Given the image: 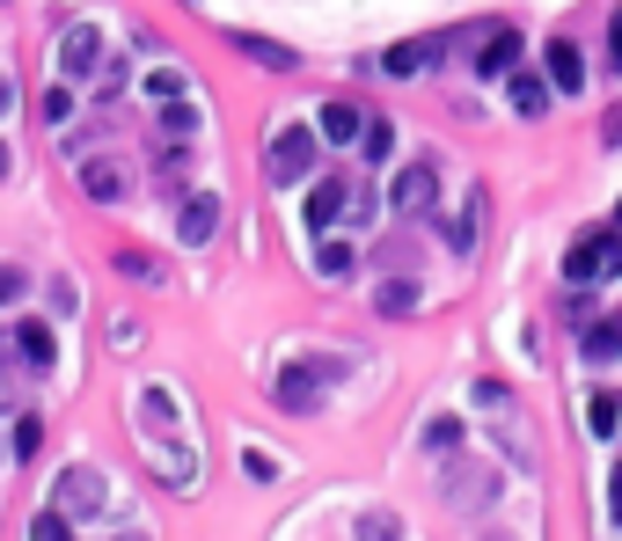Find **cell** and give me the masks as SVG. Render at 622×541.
I'll use <instances>...</instances> for the list:
<instances>
[{
	"label": "cell",
	"mask_w": 622,
	"mask_h": 541,
	"mask_svg": "<svg viewBox=\"0 0 622 541\" xmlns=\"http://www.w3.org/2000/svg\"><path fill=\"white\" fill-rule=\"evenodd\" d=\"M373 308L389 314V322H403V314H418V279H389L381 293H373Z\"/></svg>",
	"instance_id": "20"
},
{
	"label": "cell",
	"mask_w": 622,
	"mask_h": 541,
	"mask_svg": "<svg viewBox=\"0 0 622 541\" xmlns=\"http://www.w3.org/2000/svg\"><path fill=\"white\" fill-rule=\"evenodd\" d=\"M8 103H16V88H8V81H0V118H8Z\"/></svg>",
	"instance_id": "41"
},
{
	"label": "cell",
	"mask_w": 622,
	"mask_h": 541,
	"mask_svg": "<svg viewBox=\"0 0 622 541\" xmlns=\"http://www.w3.org/2000/svg\"><path fill=\"white\" fill-rule=\"evenodd\" d=\"M301 212H308V228H315V234H330V228L344 220V183H315Z\"/></svg>",
	"instance_id": "16"
},
{
	"label": "cell",
	"mask_w": 622,
	"mask_h": 541,
	"mask_svg": "<svg viewBox=\"0 0 622 541\" xmlns=\"http://www.w3.org/2000/svg\"><path fill=\"white\" fill-rule=\"evenodd\" d=\"M0 176H8V147H0Z\"/></svg>",
	"instance_id": "42"
},
{
	"label": "cell",
	"mask_w": 622,
	"mask_h": 541,
	"mask_svg": "<svg viewBox=\"0 0 622 541\" xmlns=\"http://www.w3.org/2000/svg\"><path fill=\"white\" fill-rule=\"evenodd\" d=\"M615 220H622V212H615Z\"/></svg>",
	"instance_id": "43"
},
{
	"label": "cell",
	"mask_w": 622,
	"mask_h": 541,
	"mask_svg": "<svg viewBox=\"0 0 622 541\" xmlns=\"http://www.w3.org/2000/svg\"><path fill=\"white\" fill-rule=\"evenodd\" d=\"M542 59H550V88L556 96H579V88H586V67H579V44H571V37H556Z\"/></svg>",
	"instance_id": "13"
},
{
	"label": "cell",
	"mask_w": 622,
	"mask_h": 541,
	"mask_svg": "<svg viewBox=\"0 0 622 541\" xmlns=\"http://www.w3.org/2000/svg\"><path fill=\"white\" fill-rule=\"evenodd\" d=\"M476 242H483V191H469V198H462V212L447 220V249H462V257H469Z\"/></svg>",
	"instance_id": "15"
},
{
	"label": "cell",
	"mask_w": 622,
	"mask_h": 541,
	"mask_svg": "<svg viewBox=\"0 0 622 541\" xmlns=\"http://www.w3.org/2000/svg\"><path fill=\"white\" fill-rule=\"evenodd\" d=\"M81 191H89V206H124V198H132V176H124V161L96 154V161H81Z\"/></svg>",
	"instance_id": "8"
},
{
	"label": "cell",
	"mask_w": 622,
	"mask_h": 541,
	"mask_svg": "<svg viewBox=\"0 0 622 541\" xmlns=\"http://www.w3.org/2000/svg\"><path fill=\"white\" fill-rule=\"evenodd\" d=\"M315 140H322V132H308V124H285V132H271V147H264V176L279 183V191H293V183L315 169Z\"/></svg>",
	"instance_id": "2"
},
{
	"label": "cell",
	"mask_w": 622,
	"mask_h": 541,
	"mask_svg": "<svg viewBox=\"0 0 622 541\" xmlns=\"http://www.w3.org/2000/svg\"><path fill=\"white\" fill-rule=\"evenodd\" d=\"M622 271V228L615 234H579L564 249V279L571 285H593V279H615Z\"/></svg>",
	"instance_id": "4"
},
{
	"label": "cell",
	"mask_w": 622,
	"mask_h": 541,
	"mask_svg": "<svg viewBox=\"0 0 622 541\" xmlns=\"http://www.w3.org/2000/svg\"><path fill=\"white\" fill-rule=\"evenodd\" d=\"M22 402V381H16V367H0V410H16Z\"/></svg>",
	"instance_id": "35"
},
{
	"label": "cell",
	"mask_w": 622,
	"mask_h": 541,
	"mask_svg": "<svg viewBox=\"0 0 622 541\" xmlns=\"http://www.w3.org/2000/svg\"><path fill=\"white\" fill-rule=\"evenodd\" d=\"M454 439H462V424H454V418H432V432H425V447H432V454H447Z\"/></svg>",
	"instance_id": "31"
},
{
	"label": "cell",
	"mask_w": 622,
	"mask_h": 541,
	"mask_svg": "<svg viewBox=\"0 0 622 541\" xmlns=\"http://www.w3.org/2000/svg\"><path fill=\"white\" fill-rule=\"evenodd\" d=\"M213 228H220V191H183V206H177V242L183 249H198V242H213Z\"/></svg>",
	"instance_id": "7"
},
{
	"label": "cell",
	"mask_w": 622,
	"mask_h": 541,
	"mask_svg": "<svg viewBox=\"0 0 622 541\" xmlns=\"http://www.w3.org/2000/svg\"><path fill=\"white\" fill-rule=\"evenodd\" d=\"M161 132H177V140H191V132H198V110H191V103L161 110Z\"/></svg>",
	"instance_id": "30"
},
{
	"label": "cell",
	"mask_w": 622,
	"mask_h": 541,
	"mask_svg": "<svg viewBox=\"0 0 622 541\" xmlns=\"http://www.w3.org/2000/svg\"><path fill=\"white\" fill-rule=\"evenodd\" d=\"M373 212H381V191H373V183H344V220H352V234L373 228Z\"/></svg>",
	"instance_id": "19"
},
{
	"label": "cell",
	"mask_w": 622,
	"mask_h": 541,
	"mask_svg": "<svg viewBox=\"0 0 622 541\" xmlns=\"http://www.w3.org/2000/svg\"><path fill=\"white\" fill-rule=\"evenodd\" d=\"M242 469L257 475V483H271V475H279V469H271V454H257V447H249V454H242Z\"/></svg>",
	"instance_id": "36"
},
{
	"label": "cell",
	"mask_w": 622,
	"mask_h": 541,
	"mask_svg": "<svg viewBox=\"0 0 622 541\" xmlns=\"http://www.w3.org/2000/svg\"><path fill=\"white\" fill-rule=\"evenodd\" d=\"M608 67L622 73V8H615V22H608Z\"/></svg>",
	"instance_id": "38"
},
{
	"label": "cell",
	"mask_w": 622,
	"mask_h": 541,
	"mask_svg": "<svg viewBox=\"0 0 622 541\" xmlns=\"http://www.w3.org/2000/svg\"><path fill=\"white\" fill-rule=\"evenodd\" d=\"M44 124H52V132H67V124H73V88H44Z\"/></svg>",
	"instance_id": "25"
},
{
	"label": "cell",
	"mask_w": 622,
	"mask_h": 541,
	"mask_svg": "<svg viewBox=\"0 0 622 541\" xmlns=\"http://www.w3.org/2000/svg\"><path fill=\"white\" fill-rule=\"evenodd\" d=\"M118 541H154V534H147V527H124V534Z\"/></svg>",
	"instance_id": "40"
},
{
	"label": "cell",
	"mask_w": 622,
	"mask_h": 541,
	"mask_svg": "<svg viewBox=\"0 0 622 541\" xmlns=\"http://www.w3.org/2000/svg\"><path fill=\"white\" fill-rule=\"evenodd\" d=\"M52 308H59V314H73V308H81V293H73V279H52Z\"/></svg>",
	"instance_id": "34"
},
{
	"label": "cell",
	"mask_w": 622,
	"mask_h": 541,
	"mask_svg": "<svg viewBox=\"0 0 622 541\" xmlns=\"http://www.w3.org/2000/svg\"><path fill=\"white\" fill-rule=\"evenodd\" d=\"M359 541H403L395 512H359Z\"/></svg>",
	"instance_id": "27"
},
{
	"label": "cell",
	"mask_w": 622,
	"mask_h": 541,
	"mask_svg": "<svg viewBox=\"0 0 622 541\" xmlns=\"http://www.w3.org/2000/svg\"><path fill=\"white\" fill-rule=\"evenodd\" d=\"M513 110H520V118H542V110H550V81H534V73H513Z\"/></svg>",
	"instance_id": "21"
},
{
	"label": "cell",
	"mask_w": 622,
	"mask_h": 541,
	"mask_svg": "<svg viewBox=\"0 0 622 541\" xmlns=\"http://www.w3.org/2000/svg\"><path fill=\"white\" fill-rule=\"evenodd\" d=\"M96 96H103V103H118V96H124V59L103 73V81H96Z\"/></svg>",
	"instance_id": "33"
},
{
	"label": "cell",
	"mask_w": 622,
	"mask_h": 541,
	"mask_svg": "<svg viewBox=\"0 0 622 541\" xmlns=\"http://www.w3.org/2000/svg\"><path fill=\"white\" fill-rule=\"evenodd\" d=\"M30 541H73V520H67V512H52V505H44V512L30 520Z\"/></svg>",
	"instance_id": "26"
},
{
	"label": "cell",
	"mask_w": 622,
	"mask_h": 541,
	"mask_svg": "<svg viewBox=\"0 0 622 541\" xmlns=\"http://www.w3.org/2000/svg\"><path fill=\"white\" fill-rule=\"evenodd\" d=\"M513 67H520V30H505V22H498V30H483L476 73H483V81H498V73H513Z\"/></svg>",
	"instance_id": "11"
},
{
	"label": "cell",
	"mask_w": 622,
	"mask_h": 541,
	"mask_svg": "<svg viewBox=\"0 0 622 541\" xmlns=\"http://www.w3.org/2000/svg\"><path fill=\"white\" fill-rule=\"evenodd\" d=\"M352 263H359L352 234H338V242H322V249H315V271H322V279H344V271H352Z\"/></svg>",
	"instance_id": "22"
},
{
	"label": "cell",
	"mask_w": 622,
	"mask_h": 541,
	"mask_svg": "<svg viewBox=\"0 0 622 541\" xmlns=\"http://www.w3.org/2000/svg\"><path fill=\"white\" fill-rule=\"evenodd\" d=\"M359 132H367V110H359V103H322V140L352 147Z\"/></svg>",
	"instance_id": "17"
},
{
	"label": "cell",
	"mask_w": 622,
	"mask_h": 541,
	"mask_svg": "<svg viewBox=\"0 0 622 541\" xmlns=\"http://www.w3.org/2000/svg\"><path fill=\"white\" fill-rule=\"evenodd\" d=\"M103 475L89 469V461H73V469L52 475V512H67V520H89V512H103Z\"/></svg>",
	"instance_id": "5"
},
{
	"label": "cell",
	"mask_w": 622,
	"mask_h": 541,
	"mask_svg": "<svg viewBox=\"0 0 622 541\" xmlns=\"http://www.w3.org/2000/svg\"><path fill=\"white\" fill-rule=\"evenodd\" d=\"M118 271H124V279H147V285L161 279V263H154V257H140V249H124V257H118Z\"/></svg>",
	"instance_id": "29"
},
{
	"label": "cell",
	"mask_w": 622,
	"mask_h": 541,
	"mask_svg": "<svg viewBox=\"0 0 622 541\" xmlns=\"http://www.w3.org/2000/svg\"><path fill=\"white\" fill-rule=\"evenodd\" d=\"M440 498L454 512H483L498 498V469H491V461H469V454L447 461V469H440Z\"/></svg>",
	"instance_id": "3"
},
{
	"label": "cell",
	"mask_w": 622,
	"mask_h": 541,
	"mask_svg": "<svg viewBox=\"0 0 622 541\" xmlns=\"http://www.w3.org/2000/svg\"><path fill=\"white\" fill-rule=\"evenodd\" d=\"M608 520H622V461L608 469Z\"/></svg>",
	"instance_id": "37"
},
{
	"label": "cell",
	"mask_w": 622,
	"mask_h": 541,
	"mask_svg": "<svg viewBox=\"0 0 622 541\" xmlns=\"http://www.w3.org/2000/svg\"><path fill=\"white\" fill-rule=\"evenodd\" d=\"M147 88H154L161 103H177V96H183V73H177V67H161V73H154V81H147Z\"/></svg>",
	"instance_id": "32"
},
{
	"label": "cell",
	"mask_w": 622,
	"mask_h": 541,
	"mask_svg": "<svg viewBox=\"0 0 622 541\" xmlns=\"http://www.w3.org/2000/svg\"><path fill=\"white\" fill-rule=\"evenodd\" d=\"M432 59H440V37H410V44H395V52L381 59V73H395V81H418Z\"/></svg>",
	"instance_id": "12"
},
{
	"label": "cell",
	"mask_w": 622,
	"mask_h": 541,
	"mask_svg": "<svg viewBox=\"0 0 622 541\" xmlns=\"http://www.w3.org/2000/svg\"><path fill=\"white\" fill-rule=\"evenodd\" d=\"M330 381H344V359H338V351H322V359H293V367L279 373V402L293 410V418H308V410H322Z\"/></svg>",
	"instance_id": "1"
},
{
	"label": "cell",
	"mask_w": 622,
	"mask_h": 541,
	"mask_svg": "<svg viewBox=\"0 0 622 541\" xmlns=\"http://www.w3.org/2000/svg\"><path fill=\"white\" fill-rule=\"evenodd\" d=\"M96 59H103V30H96V22H73V30L59 37V73L81 81V73H96Z\"/></svg>",
	"instance_id": "9"
},
{
	"label": "cell",
	"mask_w": 622,
	"mask_h": 541,
	"mask_svg": "<svg viewBox=\"0 0 622 541\" xmlns=\"http://www.w3.org/2000/svg\"><path fill=\"white\" fill-rule=\"evenodd\" d=\"M37 447H44V424H37V418H30V410H22V418H16V454H22V461H30V454H37Z\"/></svg>",
	"instance_id": "28"
},
{
	"label": "cell",
	"mask_w": 622,
	"mask_h": 541,
	"mask_svg": "<svg viewBox=\"0 0 622 541\" xmlns=\"http://www.w3.org/2000/svg\"><path fill=\"white\" fill-rule=\"evenodd\" d=\"M579 351H586L593 367H615V359H622V314H601V322H586Z\"/></svg>",
	"instance_id": "14"
},
{
	"label": "cell",
	"mask_w": 622,
	"mask_h": 541,
	"mask_svg": "<svg viewBox=\"0 0 622 541\" xmlns=\"http://www.w3.org/2000/svg\"><path fill=\"white\" fill-rule=\"evenodd\" d=\"M16 351H22V367H30V373H44V367H52V330H44V322H22Z\"/></svg>",
	"instance_id": "18"
},
{
	"label": "cell",
	"mask_w": 622,
	"mask_h": 541,
	"mask_svg": "<svg viewBox=\"0 0 622 541\" xmlns=\"http://www.w3.org/2000/svg\"><path fill=\"white\" fill-rule=\"evenodd\" d=\"M359 154H367V161H389V154H395V124H389V118H367V132H359Z\"/></svg>",
	"instance_id": "23"
},
{
	"label": "cell",
	"mask_w": 622,
	"mask_h": 541,
	"mask_svg": "<svg viewBox=\"0 0 622 541\" xmlns=\"http://www.w3.org/2000/svg\"><path fill=\"white\" fill-rule=\"evenodd\" d=\"M586 424H593V439H615V432H622V402H615V395H593Z\"/></svg>",
	"instance_id": "24"
},
{
	"label": "cell",
	"mask_w": 622,
	"mask_h": 541,
	"mask_svg": "<svg viewBox=\"0 0 622 541\" xmlns=\"http://www.w3.org/2000/svg\"><path fill=\"white\" fill-rule=\"evenodd\" d=\"M389 206L403 212V220H432V212H440V169H432V161H410L389 183Z\"/></svg>",
	"instance_id": "6"
},
{
	"label": "cell",
	"mask_w": 622,
	"mask_h": 541,
	"mask_svg": "<svg viewBox=\"0 0 622 541\" xmlns=\"http://www.w3.org/2000/svg\"><path fill=\"white\" fill-rule=\"evenodd\" d=\"M16 293H22V271H16V263H0V308H8Z\"/></svg>",
	"instance_id": "39"
},
{
	"label": "cell",
	"mask_w": 622,
	"mask_h": 541,
	"mask_svg": "<svg viewBox=\"0 0 622 541\" xmlns=\"http://www.w3.org/2000/svg\"><path fill=\"white\" fill-rule=\"evenodd\" d=\"M234 59H249V67H264V73H293L301 59H293V44H279V37H257V30H228Z\"/></svg>",
	"instance_id": "10"
}]
</instances>
